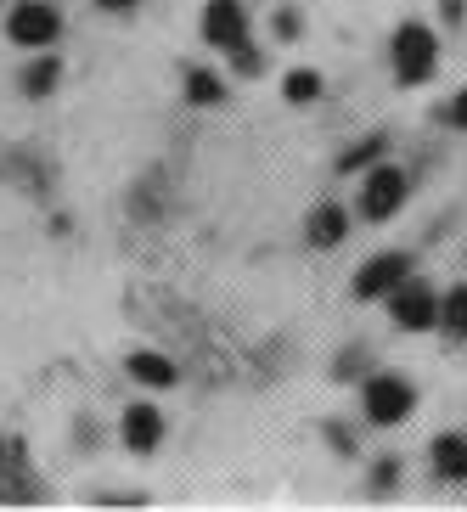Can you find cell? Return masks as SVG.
Masks as SVG:
<instances>
[{
    "label": "cell",
    "mask_w": 467,
    "mask_h": 512,
    "mask_svg": "<svg viewBox=\"0 0 467 512\" xmlns=\"http://www.w3.org/2000/svg\"><path fill=\"white\" fill-rule=\"evenodd\" d=\"M439 62V34L428 23H400L394 29V74L400 85H422Z\"/></svg>",
    "instance_id": "6da1fadb"
},
{
    "label": "cell",
    "mask_w": 467,
    "mask_h": 512,
    "mask_svg": "<svg viewBox=\"0 0 467 512\" xmlns=\"http://www.w3.org/2000/svg\"><path fill=\"white\" fill-rule=\"evenodd\" d=\"M361 400H366V417H372L377 428H394V422L411 417L417 389H411L406 377H394V372H372L366 377V389H361Z\"/></svg>",
    "instance_id": "7a4b0ae2"
},
{
    "label": "cell",
    "mask_w": 467,
    "mask_h": 512,
    "mask_svg": "<svg viewBox=\"0 0 467 512\" xmlns=\"http://www.w3.org/2000/svg\"><path fill=\"white\" fill-rule=\"evenodd\" d=\"M57 34H62V12L51 0H23V6H12V17H6V40L23 46V51H46Z\"/></svg>",
    "instance_id": "3957f363"
},
{
    "label": "cell",
    "mask_w": 467,
    "mask_h": 512,
    "mask_svg": "<svg viewBox=\"0 0 467 512\" xmlns=\"http://www.w3.org/2000/svg\"><path fill=\"white\" fill-rule=\"evenodd\" d=\"M400 203H406V169H394L389 158H377L366 186H361V214L372 226H383L389 214H400Z\"/></svg>",
    "instance_id": "277c9868"
},
{
    "label": "cell",
    "mask_w": 467,
    "mask_h": 512,
    "mask_svg": "<svg viewBox=\"0 0 467 512\" xmlns=\"http://www.w3.org/2000/svg\"><path fill=\"white\" fill-rule=\"evenodd\" d=\"M389 310H394V327H406V332H428L439 321V299H434V287L428 282H394L389 287Z\"/></svg>",
    "instance_id": "5b68a950"
},
{
    "label": "cell",
    "mask_w": 467,
    "mask_h": 512,
    "mask_svg": "<svg viewBox=\"0 0 467 512\" xmlns=\"http://www.w3.org/2000/svg\"><path fill=\"white\" fill-rule=\"evenodd\" d=\"M203 40H209L214 51L248 46V12H242V0H209V12H203Z\"/></svg>",
    "instance_id": "8992f818"
},
{
    "label": "cell",
    "mask_w": 467,
    "mask_h": 512,
    "mask_svg": "<svg viewBox=\"0 0 467 512\" xmlns=\"http://www.w3.org/2000/svg\"><path fill=\"white\" fill-rule=\"evenodd\" d=\"M406 276H411V259L406 254H377V259H366L361 271H355L349 293H355V299H389V287L406 282Z\"/></svg>",
    "instance_id": "52a82bcc"
},
{
    "label": "cell",
    "mask_w": 467,
    "mask_h": 512,
    "mask_svg": "<svg viewBox=\"0 0 467 512\" xmlns=\"http://www.w3.org/2000/svg\"><path fill=\"white\" fill-rule=\"evenodd\" d=\"M119 434H124V445H130L136 456H152L158 445H164L169 422H164V411H158V406H147V400H141V406H130V411H124Z\"/></svg>",
    "instance_id": "ba28073f"
},
{
    "label": "cell",
    "mask_w": 467,
    "mask_h": 512,
    "mask_svg": "<svg viewBox=\"0 0 467 512\" xmlns=\"http://www.w3.org/2000/svg\"><path fill=\"white\" fill-rule=\"evenodd\" d=\"M0 501H40V479L23 467V439H0Z\"/></svg>",
    "instance_id": "9c48e42d"
},
{
    "label": "cell",
    "mask_w": 467,
    "mask_h": 512,
    "mask_svg": "<svg viewBox=\"0 0 467 512\" xmlns=\"http://www.w3.org/2000/svg\"><path fill=\"white\" fill-rule=\"evenodd\" d=\"M304 237H310V248H338V242L349 237V214L338 209V203H321V209L310 214Z\"/></svg>",
    "instance_id": "30bf717a"
},
{
    "label": "cell",
    "mask_w": 467,
    "mask_h": 512,
    "mask_svg": "<svg viewBox=\"0 0 467 512\" xmlns=\"http://www.w3.org/2000/svg\"><path fill=\"white\" fill-rule=\"evenodd\" d=\"M124 372L136 377V383H147V389H169V383H175V361H169V355H152V349H136V355H130V361H124Z\"/></svg>",
    "instance_id": "8fae6325"
},
{
    "label": "cell",
    "mask_w": 467,
    "mask_h": 512,
    "mask_svg": "<svg viewBox=\"0 0 467 512\" xmlns=\"http://www.w3.org/2000/svg\"><path fill=\"white\" fill-rule=\"evenodd\" d=\"M434 473L462 484L467 479V434H439L434 439Z\"/></svg>",
    "instance_id": "7c38bea8"
},
{
    "label": "cell",
    "mask_w": 467,
    "mask_h": 512,
    "mask_svg": "<svg viewBox=\"0 0 467 512\" xmlns=\"http://www.w3.org/2000/svg\"><path fill=\"white\" fill-rule=\"evenodd\" d=\"M17 79H23V96H51V91H57V79H62V62L57 57H40V62H29Z\"/></svg>",
    "instance_id": "4fadbf2b"
},
{
    "label": "cell",
    "mask_w": 467,
    "mask_h": 512,
    "mask_svg": "<svg viewBox=\"0 0 467 512\" xmlns=\"http://www.w3.org/2000/svg\"><path fill=\"white\" fill-rule=\"evenodd\" d=\"M434 327H445L451 338H467V287H451L445 299H439V321Z\"/></svg>",
    "instance_id": "5bb4252c"
},
{
    "label": "cell",
    "mask_w": 467,
    "mask_h": 512,
    "mask_svg": "<svg viewBox=\"0 0 467 512\" xmlns=\"http://www.w3.org/2000/svg\"><path fill=\"white\" fill-rule=\"evenodd\" d=\"M220 96H226L220 74H209V68H192V74H186V102L192 107H214Z\"/></svg>",
    "instance_id": "9a60e30c"
},
{
    "label": "cell",
    "mask_w": 467,
    "mask_h": 512,
    "mask_svg": "<svg viewBox=\"0 0 467 512\" xmlns=\"http://www.w3.org/2000/svg\"><path fill=\"white\" fill-rule=\"evenodd\" d=\"M383 152H389V136H366L361 147H349L344 158H338V175H349V169H372Z\"/></svg>",
    "instance_id": "2e32d148"
},
{
    "label": "cell",
    "mask_w": 467,
    "mask_h": 512,
    "mask_svg": "<svg viewBox=\"0 0 467 512\" xmlns=\"http://www.w3.org/2000/svg\"><path fill=\"white\" fill-rule=\"evenodd\" d=\"M282 96H287V102H316V96H321V74H316V68H293V74L282 79Z\"/></svg>",
    "instance_id": "e0dca14e"
},
{
    "label": "cell",
    "mask_w": 467,
    "mask_h": 512,
    "mask_svg": "<svg viewBox=\"0 0 467 512\" xmlns=\"http://www.w3.org/2000/svg\"><path fill=\"white\" fill-rule=\"evenodd\" d=\"M394 484H400V462H394V456H377V467H372V496H389Z\"/></svg>",
    "instance_id": "ac0fdd59"
},
{
    "label": "cell",
    "mask_w": 467,
    "mask_h": 512,
    "mask_svg": "<svg viewBox=\"0 0 467 512\" xmlns=\"http://www.w3.org/2000/svg\"><path fill=\"white\" fill-rule=\"evenodd\" d=\"M332 377H366V349H344L332 361Z\"/></svg>",
    "instance_id": "d6986e66"
},
{
    "label": "cell",
    "mask_w": 467,
    "mask_h": 512,
    "mask_svg": "<svg viewBox=\"0 0 467 512\" xmlns=\"http://www.w3.org/2000/svg\"><path fill=\"white\" fill-rule=\"evenodd\" d=\"M271 23H276V40H287V46H293V40H299V29H304V17L293 12V6H282V12L271 17Z\"/></svg>",
    "instance_id": "ffe728a7"
},
{
    "label": "cell",
    "mask_w": 467,
    "mask_h": 512,
    "mask_svg": "<svg viewBox=\"0 0 467 512\" xmlns=\"http://www.w3.org/2000/svg\"><path fill=\"white\" fill-rule=\"evenodd\" d=\"M231 68H237V74H248V79H254L259 68H265V57H259L254 46H237V51H231Z\"/></svg>",
    "instance_id": "44dd1931"
},
{
    "label": "cell",
    "mask_w": 467,
    "mask_h": 512,
    "mask_svg": "<svg viewBox=\"0 0 467 512\" xmlns=\"http://www.w3.org/2000/svg\"><path fill=\"white\" fill-rule=\"evenodd\" d=\"M327 439H332V451L338 456H355V434H349L344 422H327Z\"/></svg>",
    "instance_id": "7402d4cb"
},
{
    "label": "cell",
    "mask_w": 467,
    "mask_h": 512,
    "mask_svg": "<svg viewBox=\"0 0 467 512\" xmlns=\"http://www.w3.org/2000/svg\"><path fill=\"white\" fill-rule=\"evenodd\" d=\"M445 119H451V124H456V130H467V91H462V96H456V102H451V107H445Z\"/></svg>",
    "instance_id": "603a6c76"
},
{
    "label": "cell",
    "mask_w": 467,
    "mask_h": 512,
    "mask_svg": "<svg viewBox=\"0 0 467 512\" xmlns=\"http://www.w3.org/2000/svg\"><path fill=\"white\" fill-rule=\"evenodd\" d=\"M439 12H445V23H462V17H467V0H439Z\"/></svg>",
    "instance_id": "cb8c5ba5"
},
{
    "label": "cell",
    "mask_w": 467,
    "mask_h": 512,
    "mask_svg": "<svg viewBox=\"0 0 467 512\" xmlns=\"http://www.w3.org/2000/svg\"><path fill=\"white\" fill-rule=\"evenodd\" d=\"M102 12H130V6H141V0H96Z\"/></svg>",
    "instance_id": "d4e9b609"
}]
</instances>
